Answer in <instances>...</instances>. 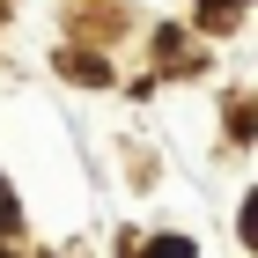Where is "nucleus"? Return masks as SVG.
<instances>
[{
	"label": "nucleus",
	"mask_w": 258,
	"mask_h": 258,
	"mask_svg": "<svg viewBox=\"0 0 258 258\" xmlns=\"http://www.w3.org/2000/svg\"><path fill=\"white\" fill-rule=\"evenodd\" d=\"M8 229H22V207H15V192H8V177H0V236Z\"/></svg>",
	"instance_id": "1"
},
{
	"label": "nucleus",
	"mask_w": 258,
	"mask_h": 258,
	"mask_svg": "<svg viewBox=\"0 0 258 258\" xmlns=\"http://www.w3.org/2000/svg\"><path fill=\"white\" fill-rule=\"evenodd\" d=\"M148 258H192V243H184V236H162V243H148Z\"/></svg>",
	"instance_id": "2"
},
{
	"label": "nucleus",
	"mask_w": 258,
	"mask_h": 258,
	"mask_svg": "<svg viewBox=\"0 0 258 258\" xmlns=\"http://www.w3.org/2000/svg\"><path fill=\"white\" fill-rule=\"evenodd\" d=\"M243 229H251V243H258V192H251V207H243Z\"/></svg>",
	"instance_id": "3"
},
{
	"label": "nucleus",
	"mask_w": 258,
	"mask_h": 258,
	"mask_svg": "<svg viewBox=\"0 0 258 258\" xmlns=\"http://www.w3.org/2000/svg\"><path fill=\"white\" fill-rule=\"evenodd\" d=\"M0 258H8V251H0Z\"/></svg>",
	"instance_id": "4"
}]
</instances>
